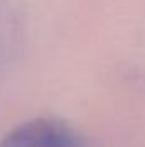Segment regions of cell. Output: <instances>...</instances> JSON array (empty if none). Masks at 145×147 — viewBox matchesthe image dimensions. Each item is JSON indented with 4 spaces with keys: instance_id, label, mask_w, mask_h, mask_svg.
Listing matches in <instances>:
<instances>
[{
    "instance_id": "cell-1",
    "label": "cell",
    "mask_w": 145,
    "mask_h": 147,
    "mask_svg": "<svg viewBox=\"0 0 145 147\" xmlns=\"http://www.w3.org/2000/svg\"><path fill=\"white\" fill-rule=\"evenodd\" d=\"M0 147H87V144L67 121L41 116L9 130L0 139Z\"/></svg>"
},
{
    "instance_id": "cell-2",
    "label": "cell",
    "mask_w": 145,
    "mask_h": 147,
    "mask_svg": "<svg viewBox=\"0 0 145 147\" xmlns=\"http://www.w3.org/2000/svg\"><path fill=\"white\" fill-rule=\"evenodd\" d=\"M5 51V45H3V39H2V34H0V63H2V58H3V53Z\"/></svg>"
}]
</instances>
